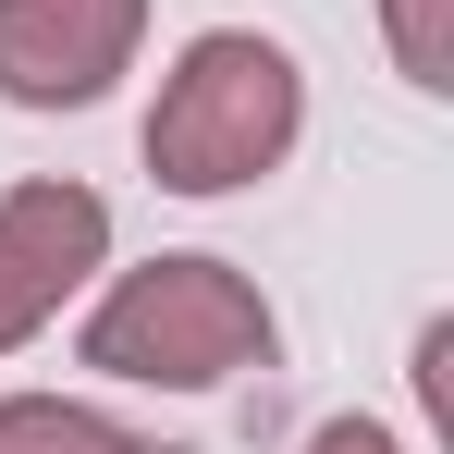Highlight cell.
Here are the masks:
<instances>
[{
  "label": "cell",
  "mask_w": 454,
  "mask_h": 454,
  "mask_svg": "<svg viewBox=\"0 0 454 454\" xmlns=\"http://www.w3.org/2000/svg\"><path fill=\"white\" fill-rule=\"evenodd\" d=\"M148 0H0V98L12 111H86L136 62Z\"/></svg>",
  "instance_id": "277c9868"
},
{
  "label": "cell",
  "mask_w": 454,
  "mask_h": 454,
  "mask_svg": "<svg viewBox=\"0 0 454 454\" xmlns=\"http://www.w3.org/2000/svg\"><path fill=\"white\" fill-rule=\"evenodd\" d=\"M307 123V74L283 37H258V25H209V37H184V62L160 74V111H148V172L172 197H233V184H258V172H283Z\"/></svg>",
  "instance_id": "6da1fadb"
},
{
  "label": "cell",
  "mask_w": 454,
  "mask_h": 454,
  "mask_svg": "<svg viewBox=\"0 0 454 454\" xmlns=\"http://www.w3.org/2000/svg\"><path fill=\"white\" fill-rule=\"evenodd\" d=\"M307 454H405V442L369 430V418H332V430H307Z\"/></svg>",
  "instance_id": "52a82bcc"
},
{
  "label": "cell",
  "mask_w": 454,
  "mask_h": 454,
  "mask_svg": "<svg viewBox=\"0 0 454 454\" xmlns=\"http://www.w3.org/2000/svg\"><path fill=\"white\" fill-rule=\"evenodd\" d=\"M0 454H172V442L98 418V405H74V393H0Z\"/></svg>",
  "instance_id": "5b68a950"
},
{
  "label": "cell",
  "mask_w": 454,
  "mask_h": 454,
  "mask_svg": "<svg viewBox=\"0 0 454 454\" xmlns=\"http://www.w3.org/2000/svg\"><path fill=\"white\" fill-rule=\"evenodd\" d=\"M98 258H111V197L98 184H62V172L12 184L0 197V356L62 319V295H74Z\"/></svg>",
  "instance_id": "3957f363"
},
{
  "label": "cell",
  "mask_w": 454,
  "mask_h": 454,
  "mask_svg": "<svg viewBox=\"0 0 454 454\" xmlns=\"http://www.w3.org/2000/svg\"><path fill=\"white\" fill-rule=\"evenodd\" d=\"M283 319L233 258H148L86 307V369L111 380H172V393H222V380L270 369Z\"/></svg>",
  "instance_id": "7a4b0ae2"
},
{
  "label": "cell",
  "mask_w": 454,
  "mask_h": 454,
  "mask_svg": "<svg viewBox=\"0 0 454 454\" xmlns=\"http://www.w3.org/2000/svg\"><path fill=\"white\" fill-rule=\"evenodd\" d=\"M380 25H393L405 86H454V12H442V0H380Z\"/></svg>",
  "instance_id": "8992f818"
}]
</instances>
